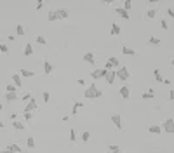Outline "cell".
Instances as JSON below:
<instances>
[{
    "mask_svg": "<svg viewBox=\"0 0 174 153\" xmlns=\"http://www.w3.org/2000/svg\"><path fill=\"white\" fill-rule=\"evenodd\" d=\"M101 96H103V91L98 89L96 84L87 85V89H85V92H84V98H85V99H99Z\"/></svg>",
    "mask_w": 174,
    "mask_h": 153,
    "instance_id": "cell-1",
    "label": "cell"
},
{
    "mask_svg": "<svg viewBox=\"0 0 174 153\" xmlns=\"http://www.w3.org/2000/svg\"><path fill=\"white\" fill-rule=\"evenodd\" d=\"M115 73H117V78L122 80V82H127V80L131 78V73H129V68H127V66H120L119 70H115Z\"/></svg>",
    "mask_w": 174,
    "mask_h": 153,
    "instance_id": "cell-2",
    "label": "cell"
},
{
    "mask_svg": "<svg viewBox=\"0 0 174 153\" xmlns=\"http://www.w3.org/2000/svg\"><path fill=\"white\" fill-rule=\"evenodd\" d=\"M162 132L167 134H174V118H166L162 124Z\"/></svg>",
    "mask_w": 174,
    "mask_h": 153,
    "instance_id": "cell-3",
    "label": "cell"
},
{
    "mask_svg": "<svg viewBox=\"0 0 174 153\" xmlns=\"http://www.w3.org/2000/svg\"><path fill=\"white\" fill-rule=\"evenodd\" d=\"M112 122H113V125H115V129H117V131H122V129H124L120 113H113V115H112Z\"/></svg>",
    "mask_w": 174,
    "mask_h": 153,
    "instance_id": "cell-4",
    "label": "cell"
},
{
    "mask_svg": "<svg viewBox=\"0 0 174 153\" xmlns=\"http://www.w3.org/2000/svg\"><path fill=\"white\" fill-rule=\"evenodd\" d=\"M106 73H108V71H106L105 68H103V70H101V68H98V70H92V71H91V77H92L94 80H99V78H105V77H106Z\"/></svg>",
    "mask_w": 174,
    "mask_h": 153,
    "instance_id": "cell-5",
    "label": "cell"
},
{
    "mask_svg": "<svg viewBox=\"0 0 174 153\" xmlns=\"http://www.w3.org/2000/svg\"><path fill=\"white\" fill-rule=\"evenodd\" d=\"M119 94L122 96V99H129V98H131V89H129V85H122L120 91H119Z\"/></svg>",
    "mask_w": 174,
    "mask_h": 153,
    "instance_id": "cell-6",
    "label": "cell"
},
{
    "mask_svg": "<svg viewBox=\"0 0 174 153\" xmlns=\"http://www.w3.org/2000/svg\"><path fill=\"white\" fill-rule=\"evenodd\" d=\"M33 110H37V101H35V99H30V101L26 103V106H24V113H31Z\"/></svg>",
    "mask_w": 174,
    "mask_h": 153,
    "instance_id": "cell-7",
    "label": "cell"
},
{
    "mask_svg": "<svg viewBox=\"0 0 174 153\" xmlns=\"http://www.w3.org/2000/svg\"><path fill=\"white\" fill-rule=\"evenodd\" d=\"M68 9H64V7H61V9H56V16H58V19H64V17H68Z\"/></svg>",
    "mask_w": 174,
    "mask_h": 153,
    "instance_id": "cell-8",
    "label": "cell"
},
{
    "mask_svg": "<svg viewBox=\"0 0 174 153\" xmlns=\"http://www.w3.org/2000/svg\"><path fill=\"white\" fill-rule=\"evenodd\" d=\"M115 12H117L122 19H129V17H131V16H129V12H127L124 7H115Z\"/></svg>",
    "mask_w": 174,
    "mask_h": 153,
    "instance_id": "cell-9",
    "label": "cell"
},
{
    "mask_svg": "<svg viewBox=\"0 0 174 153\" xmlns=\"http://www.w3.org/2000/svg\"><path fill=\"white\" fill-rule=\"evenodd\" d=\"M115 78H117L115 70H113V71H108V73H106V77H105V80H106V84H108V85H112V84L115 82Z\"/></svg>",
    "mask_w": 174,
    "mask_h": 153,
    "instance_id": "cell-10",
    "label": "cell"
},
{
    "mask_svg": "<svg viewBox=\"0 0 174 153\" xmlns=\"http://www.w3.org/2000/svg\"><path fill=\"white\" fill-rule=\"evenodd\" d=\"M84 61L89 63V64H94V63H96V56H94L92 52H85V54H84Z\"/></svg>",
    "mask_w": 174,
    "mask_h": 153,
    "instance_id": "cell-11",
    "label": "cell"
},
{
    "mask_svg": "<svg viewBox=\"0 0 174 153\" xmlns=\"http://www.w3.org/2000/svg\"><path fill=\"white\" fill-rule=\"evenodd\" d=\"M12 84H14L17 89L23 85V80H21V75H19V73H12Z\"/></svg>",
    "mask_w": 174,
    "mask_h": 153,
    "instance_id": "cell-12",
    "label": "cell"
},
{
    "mask_svg": "<svg viewBox=\"0 0 174 153\" xmlns=\"http://www.w3.org/2000/svg\"><path fill=\"white\" fill-rule=\"evenodd\" d=\"M23 54H24V56H31V54H33V45H31V42L24 44V49H23Z\"/></svg>",
    "mask_w": 174,
    "mask_h": 153,
    "instance_id": "cell-13",
    "label": "cell"
},
{
    "mask_svg": "<svg viewBox=\"0 0 174 153\" xmlns=\"http://www.w3.org/2000/svg\"><path fill=\"white\" fill-rule=\"evenodd\" d=\"M52 71H54V66H52L49 61H44V73H45V75H51Z\"/></svg>",
    "mask_w": 174,
    "mask_h": 153,
    "instance_id": "cell-14",
    "label": "cell"
},
{
    "mask_svg": "<svg viewBox=\"0 0 174 153\" xmlns=\"http://www.w3.org/2000/svg\"><path fill=\"white\" fill-rule=\"evenodd\" d=\"M7 150L12 153H23V150H21V146L19 145H16V143H10L9 146H7Z\"/></svg>",
    "mask_w": 174,
    "mask_h": 153,
    "instance_id": "cell-15",
    "label": "cell"
},
{
    "mask_svg": "<svg viewBox=\"0 0 174 153\" xmlns=\"http://www.w3.org/2000/svg\"><path fill=\"white\" fill-rule=\"evenodd\" d=\"M120 31H122V28H120V24H117V23H113L112 24V30H110V33L115 37V35H120Z\"/></svg>",
    "mask_w": 174,
    "mask_h": 153,
    "instance_id": "cell-16",
    "label": "cell"
},
{
    "mask_svg": "<svg viewBox=\"0 0 174 153\" xmlns=\"http://www.w3.org/2000/svg\"><path fill=\"white\" fill-rule=\"evenodd\" d=\"M122 54H125V56H136V51L131 49V47H127V45H122Z\"/></svg>",
    "mask_w": 174,
    "mask_h": 153,
    "instance_id": "cell-17",
    "label": "cell"
},
{
    "mask_svg": "<svg viewBox=\"0 0 174 153\" xmlns=\"http://www.w3.org/2000/svg\"><path fill=\"white\" fill-rule=\"evenodd\" d=\"M153 98H155L153 89H150L148 92H143V96H141V99H143V101H148V99H153Z\"/></svg>",
    "mask_w": 174,
    "mask_h": 153,
    "instance_id": "cell-18",
    "label": "cell"
},
{
    "mask_svg": "<svg viewBox=\"0 0 174 153\" xmlns=\"http://www.w3.org/2000/svg\"><path fill=\"white\" fill-rule=\"evenodd\" d=\"M80 108H84V103H82V101H75V103H73V110H71V115H77Z\"/></svg>",
    "mask_w": 174,
    "mask_h": 153,
    "instance_id": "cell-19",
    "label": "cell"
},
{
    "mask_svg": "<svg viewBox=\"0 0 174 153\" xmlns=\"http://www.w3.org/2000/svg\"><path fill=\"white\" fill-rule=\"evenodd\" d=\"M148 131H150V134H157V136H159V134L162 132V125H150Z\"/></svg>",
    "mask_w": 174,
    "mask_h": 153,
    "instance_id": "cell-20",
    "label": "cell"
},
{
    "mask_svg": "<svg viewBox=\"0 0 174 153\" xmlns=\"http://www.w3.org/2000/svg\"><path fill=\"white\" fill-rule=\"evenodd\" d=\"M108 63H110L113 68H117V70L120 68V63H119V59H117L115 56H110V57H108Z\"/></svg>",
    "mask_w": 174,
    "mask_h": 153,
    "instance_id": "cell-21",
    "label": "cell"
},
{
    "mask_svg": "<svg viewBox=\"0 0 174 153\" xmlns=\"http://www.w3.org/2000/svg\"><path fill=\"white\" fill-rule=\"evenodd\" d=\"M5 99H7L9 103H12V101H16V99H19V98H17V92H5Z\"/></svg>",
    "mask_w": 174,
    "mask_h": 153,
    "instance_id": "cell-22",
    "label": "cell"
},
{
    "mask_svg": "<svg viewBox=\"0 0 174 153\" xmlns=\"http://www.w3.org/2000/svg\"><path fill=\"white\" fill-rule=\"evenodd\" d=\"M19 75H21V77H24V78H31L35 73H33V71H30V70H26V68H23V70L19 71Z\"/></svg>",
    "mask_w": 174,
    "mask_h": 153,
    "instance_id": "cell-23",
    "label": "cell"
},
{
    "mask_svg": "<svg viewBox=\"0 0 174 153\" xmlns=\"http://www.w3.org/2000/svg\"><path fill=\"white\" fill-rule=\"evenodd\" d=\"M47 19L52 23V21H58V16H56V9H51L49 10V16H47Z\"/></svg>",
    "mask_w": 174,
    "mask_h": 153,
    "instance_id": "cell-24",
    "label": "cell"
},
{
    "mask_svg": "<svg viewBox=\"0 0 174 153\" xmlns=\"http://www.w3.org/2000/svg\"><path fill=\"white\" fill-rule=\"evenodd\" d=\"M16 33H17L19 37L26 35V30H24V26H23V24H16Z\"/></svg>",
    "mask_w": 174,
    "mask_h": 153,
    "instance_id": "cell-25",
    "label": "cell"
},
{
    "mask_svg": "<svg viewBox=\"0 0 174 153\" xmlns=\"http://www.w3.org/2000/svg\"><path fill=\"white\" fill-rule=\"evenodd\" d=\"M153 77H155L157 82H162V84H164V77H162V73H160V70H153Z\"/></svg>",
    "mask_w": 174,
    "mask_h": 153,
    "instance_id": "cell-26",
    "label": "cell"
},
{
    "mask_svg": "<svg viewBox=\"0 0 174 153\" xmlns=\"http://www.w3.org/2000/svg\"><path fill=\"white\" fill-rule=\"evenodd\" d=\"M146 17H148V19L157 17V9H148V10H146Z\"/></svg>",
    "mask_w": 174,
    "mask_h": 153,
    "instance_id": "cell-27",
    "label": "cell"
},
{
    "mask_svg": "<svg viewBox=\"0 0 174 153\" xmlns=\"http://www.w3.org/2000/svg\"><path fill=\"white\" fill-rule=\"evenodd\" d=\"M12 127H14L16 131H23V129H26V127H24V124H23V122H19V120H16V122L12 124Z\"/></svg>",
    "mask_w": 174,
    "mask_h": 153,
    "instance_id": "cell-28",
    "label": "cell"
},
{
    "mask_svg": "<svg viewBox=\"0 0 174 153\" xmlns=\"http://www.w3.org/2000/svg\"><path fill=\"white\" fill-rule=\"evenodd\" d=\"M35 42H37V44H42V45H47V38H45L44 35H38V37L35 38Z\"/></svg>",
    "mask_w": 174,
    "mask_h": 153,
    "instance_id": "cell-29",
    "label": "cell"
},
{
    "mask_svg": "<svg viewBox=\"0 0 174 153\" xmlns=\"http://www.w3.org/2000/svg\"><path fill=\"white\" fill-rule=\"evenodd\" d=\"M148 42H150L152 45H155V47H159V45H160V38H159V37H150V40H148Z\"/></svg>",
    "mask_w": 174,
    "mask_h": 153,
    "instance_id": "cell-30",
    "label": "cell"
},
{
    "mask_svg": "<svg viewBox=\"0 0 174 153\" xmlns=\"http://www.w3.org/2000/svg\"><path fill=\"white\" fill-rule=\"evenodd\" d=\"M26 146L31 148V150L35 148V139H33V136H28V139H26Z\"/></svg>",
    "mask_w": 174,
    "mask_h": 153,
    "instance_id": "cell-31",
    "label": "cell"
},
{
    "mask_svg": "<svg viewBox=\"0 0 174 153\" xmlns=\"http://www.w3.org/2000/svg\"><path fill=\"white\" fill-rule=\"evenodd\" d=\"M89 139H91V134H89V131H84V132H82V141L87 145V143H89Z\"/></svg>",
    "mask_w": 174,
    "mask_h": 153,
    "instance_id": "cell-32",
    "label": "cell"
},
{
    "mask_svg": "<svg viewBox=\"0 0 174 153\" xmlns=\"http://www.w3.org/2000/svg\"><path fill=\"white\" fill-rule=\"evenodd\" d=\"M5 92H17V87H16L14 84H10V85H5Z\"/></svg>",
    "mask_w": 174,
    "mask_h": 153,
    "instance_id": "cell-33",
    "label": "cell"
},
{
    "mask_svg": "<svg viewBox=\"0 0 174 153\" xmlns=\"http://www.w3.org/2000/svg\"><path fill=\"white\" fill-rule=\"evenodd\" d=\"M21 99H23V101H26V103H28V101H30V99H33V96H31V92H24V94H23V96H21Z\"/></svg>",
    "mask_w": 174,
    "mask_h": 153,
    "instance_id": "cell-34",
    "label": "cell"
},
{
    "mask_svg": "<svg viewBox=\"0 0 174 153\" xmlns=\"http://www.w3.org/2000/svg\"><path fill=\"white\" fill-rule=\"evenodd\" d=\"M108 150H110L112 153H119V152H120V148H119L117 145H110V146H108Z\"/></svg>",
    "mask_w": 174,
    "mask_h": 153,
    "instance_id": "cell-35",
    "label": "cell"
},
{
    "mask_svg": "<svg viewBox=\"0 0 174 153\" xmlns=\"http://www.w3.org/2000/svg\"><path fill=\"white\" fill-rule=\"evenodd\" d=\"M131 7H132V2H131V0H125V2H124V9L129 12V10H131Z\"/></svg>",
    "mask_w": 174,
    "mask_h": 153,
    "instance_id": "cell-36",
    "label": "cell"
},
{
    "mask_svg": "<svg viewBox=\"0 0 174 153\" xmlns=\"http://www.w3.org/2000/svg\"><path fill=\"white\" fill-rule=\"evenodd\" d=\"M70 141H71V143H75V141H77V132H75L73 129L70 131Z\"/></svg>",
    "mask_w": 174,
    "mask_h": 153,
    "instance_id": "cell-37",
    "label": "cell"
},
{
    "mask_svg": "<svg viewBox=\"0 0 174 153\" xmlns=\"http://www.w3.org/2000/svg\"><path fill=\"white\" fill-rule=\"evenodd\" d=\"M0 52H2V54H9V47H7L5 44H0Z\"/></svg>",
    "mask_w": 174,
    "mask_h": 153,
    "instance_id": "cell-38",
    "label": "cell"
},
{
    "mask_svg": "<svg viewBox=\"0 0 174 153\" xmlns=\"http://www.w3.org/2000/svg\"><path fill=\"white\" fill-rule=\"evenodd\" d=\"M42 99H44L45 103H49V99H51V94H49L47 91H44V94H42Z\"/></svg>",
    "mask_w": 174,
    "mask_h": 153,
    "instance_id": "cell-39",
    "label": "cell"
},
{
    "mask_svg": "<svg viewBox=\"0 0 174 153\" xmlns=\"http://www.w3.org/2000/svg\"><path fill=\"white\" fill-rule=\"evenodd\" d=\"M23 118H24L26 122H31V118H33V115H31V113H23Z\"/></svg>",
    "mask_w": 174,
    "mask_h": 153,
    "instance_id": "cell-40",
    "label": "cell"
},
{
    "mask_svg": "<svg viewBox=\"0 0 174 153\" xmlns=\"http://www.w3.org/2000/svg\"><path fill=\"white\" fill-rule=\"evenodd\" d=\"M160 26H162L164 30H169V24H167V21H166V19H162V21H160Z\"/></svg>",
    "mask_w": 174,
    "mask_h": 153,
    "instance_id": "cell-41",
    "label": "cell"
},
{
    "mask_svg": "<svg viewBox=\"0 0 174 153\" xmlns=\"http://www.w3.org/2000/svg\"><path fill=\"white\" fill-rule=\"evenodd\" d=\"M44 7V0H37V10H40Z\"/></svg>",
    "mask_w": 174,
    "mask_h": 153,
    "instance_id": "cell-42",
    "label": "cell"
},
{
    "mask_svg": "<svg viewBox=\"0 0 174 153\" xmlns=\"http://www.w3.org/2000/svg\"><path fill=\"white\" fill-rule=\"evenodd\" d=\"M167 14H169V16L174 19V9H171V7H169V9H167Z\"/></svg>",
    "mask_w": 174,
    "mask_h": 153,
    "instance_id": "cell-43",
    "label": "cell"
},
{
    "mask_svg": "<svg viewBox=\"0 0 174 153\" xmlns=\"http://www.w3.org/2000/svg\"><path fill=\"white\" fill-rule=\"evenodd\" d=\"M16 118H17V115H16V113H10V120L16 122Z\"/></svg>",
    "mask_w": 174,
    "mask_h": 153,
    "instance_id": "cell-44",
    "label": "cell"
},
{
    "mask_svg": "<svg viewBox=\"0 0 174 153\" xmlns=\"http://www.w3.org/2000/svg\"><path fill=\"white\" fill-rule=\"evenodd\" d=\"M169 99H171V101H174V89H171V94H169Z\"/></svg>",
    "mask_w": 174,
    "mask_h": 153,
    "instance_id": "cell-45",
    "label": "cell"
},
{
    "mask_svg": "<svg viewBox=\"0 0 174 153\" xmlns=\"http://www.w3.org/2000/svg\"><path fill=\"white\" fill-rule=\"evenodd\" d=\"M0 153H12V152H9V150L5 148V150H0Z\"/></svg>",
    "mask_w": 174,
    "mask_h": 153,
    "instance_id": "cell-46",
    "label": "cell"
},
{
    "mask_svg": "<svg viewBox=\"0 0 174 153\" xmlns=\"http://www.w3.org/2000/svg\"><path fill=\"white\" fill-rule=\"evenodd\" d=\"M0 129H3V122L2 120H0Z\"/></svg>",
    "mask_w": 174,
    "mask_h": 153,
    "instance_id": "cell-47",
    "label": "cell"
},
{
    "mask_svg": "<svg viewBox=\"0 0 174 153\" xmlns=\"http://www.w3.org/2000/svg\"><path fill=\"white\" fill-rule=\"evenodd\" d=\"M171 66H174V57L171 59Z\"/></svg>",
    "mask_w": 174,
    "mask_h": 153,
    "instance_id": "cell-48",
    "label": "cell"
},
{
    "mask_svg": "<svg viewBox=\"0 0 174 153\" xmlns=\"http://www.w3.org/2000/svg\"><path fill=\"white\" fill-rule=\"evenodd\" d=\"M2 108H3V106H2V103H0V111H2Z\"/></svg>",
    "mask_w": 174,
    "mask_h": 153,
    "instance_id": "cell-49",
    "label": "cell"
},
{
    "mask_svg": "<svg viewBox=\"0 0 174 153\" xmlns=\"http://www.w3.org/2000/svg\"><path fill=\"white\" fill-rule=\"evenodd\" d=\"M120 153H129V152H120Z\"/></svg>",
    "mask_w": 174,
    "mask_h": 153,
    "instance_id": "cell-50",
    "label": "cell"
},
{
    "mask_svg": "<svg viewBox=\"0 0 174 153\" xmlns=\"http://www.w3.org/2000/svg\"><path fill=\"white\" fill-rule=\"evenodd\" d=\"M110 153H112V152H110ZM119 153H120V152H119Z\"/></svg>",
    "mask_w": 174,
    "mask_h": 153,
    "instance_id": "cell-51",
    "label": "cell"
}]
</instances>
